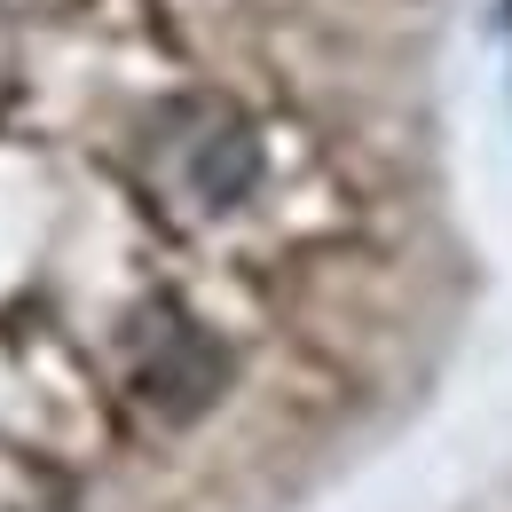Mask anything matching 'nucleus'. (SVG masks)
Here are the masks:
<instances>
[{"label":"nucleus","instance_id":"1","mask_svg":"<svg viewBox=\"0 0 512 512\" xmlns=\"http://www.w3.org/2000/svg\"><path fill=\"white\" fill-rule=\"evenodd\" d=\"M221 386H229L221 339L205 323H190L182 308H150V323L134 331V402L166 426H190Z\"/></svg>","mask_w":512,"mask_h":512},{"label":"nucleus","instance_id":"2","mask_svg":"<svg viewBox=\"0 0 512 512\" xmlns=\"http://www.w3.org/2000/svg\"><path fill=\"white\" fill-rule=\"evenodd\" d=\"M166 142H174L182 190H190L205 213H221V205H237V197L253 190L260 150H253V127H245L229 103H190V111H174V119H166Z\"/></svg>","mask_w":512,"mask_h":512}]
</instances>
